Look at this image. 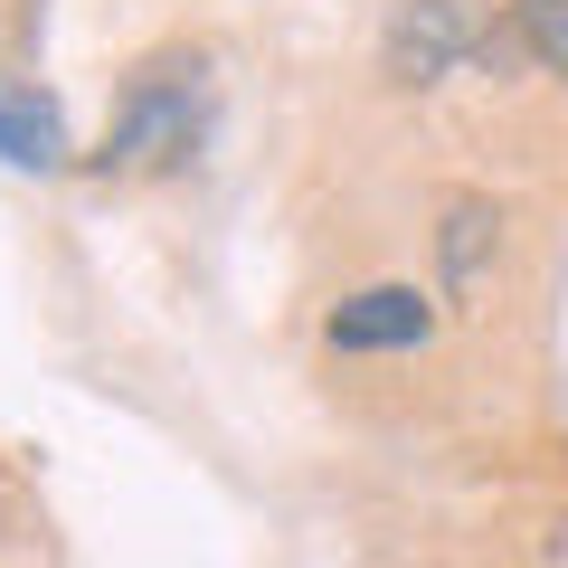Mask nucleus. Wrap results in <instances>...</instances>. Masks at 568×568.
<instances>
[{
	"mask_svg": "<svg viewBox=\"0 0 568 568\" xmlns=\"http://www.w3.org/2000/svg\"><path fill=\"white\" fill-rule=\"evenodd\" d=\"M200 133H209V85H200V67H152V77L123 95V114H114V133H104L95 171H104V181L181 171L190 152H200Z\"/></svg>",
	"mask_w": 568,
	"mask_h": 568,
	"instance_id": "f257e3e1",
	"label": "nucleus"
},
{
	"mask_svg": "<svg viewBox=\"0 0 568 568\" xmlns=\"http://www.w3.org/2000/svg\"><path fill=\"white\" fill-rule=\"evenodd\" d=\"M426 332H436V304L417 284H369L332 313V351H417Z\"/></svg>",
	"mask_w": 568,
	"mask_h": 568,
	"instance_id": "7ed1b4c3",
	"label": "nucleus"
},
{
	"mask_svg": "<svg viewBox=\"0 0 568 568\" xmlns=\"http://www.w3.org/2000/svg\"><path fill=\"white\" fill-rule=\"evenodd\" d=\"M0 162H10V171H58L67 162L58 104H48L39 85H20V77H0Z\"/></svg>",
	"mask_w": 568,
	"mask_h": 568,
	"instance_id": "20e7f679",
	"label": "nucleus"
},
{
	"mask_svg": "<svg viewBox=\"0 0 568 568\" xmlns=\"http://www.w3.org/2000/svg\"><path fill=\"white\" fill-rule=\"evenodd\" d=\"M511 29H521V58L568 77V0H511Z\"/></svg>",
	"mask_w": 568,
	"mask_h": 568,
	"instance_id": "423d86ee",
	"label": "nucleus"
},
{
	"mask_svg": "<svg viewBox=\"0 0 568 568\" xmlns=\"http://www.w3.org/2000/svg\"><path fill=\"white\" fill-rule=\"evenodd\" d=\"M493 227H503V219H493L484 200H455V209H446V237H436V256H446V284H455V294H465L474 275H484V246H493Z\"/></svg>",
	"mask_w": 568,
	"mask_h": 568,
	"instance_id": "39448f33",
	"label": "nucleus"
},
{
	"mask_svg": "<svg viewBox=\"0 0 568 568\" xmlns=\"http://www.w3.org/2000/svg\"><path fill=\"white\" fill-rule=\"evenodd\" d=\"M484 48V20H474V0H398V20L379 39V67L388 85H436Z\"/></svg>",
	"mask_w": 568,
	"mask_h": 568,
	"instance_id": "f03ea898",
	"label": "nucleus"
}]
</instances>
